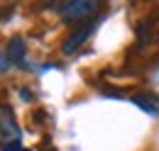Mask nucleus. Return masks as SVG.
Listing matches in <instances>:
<instances>
[{
    "mask_svg": "<svg viewBox=\"0 0 159 151\" xmlns=\"http://www.w3.org/2000/svg\"><path fill=\"white\" fill-rule=\"evenodd\" d=\"M130 100L137 105L139 110H144L147 114L159 117V95H154V93H135V95H130Z\"/></svg>",
    "mask_w": 159,
    "mask_h": 151,
    "instance_id": "obj_4",
    "label": "nucleus"
},
{
    "mask_svg": "<svg viewBox=\"0 0 159 151\" xmlns=\"http://www.w3.org/2000/svg\"><path fill=\"white\" fill-rule=\"evenodd\" d=\"M25 151H32V149H25Z\"/></svg>",
    "mask_w": 159,
    "mask_h": 151,
    "instance_id": "obj_8",
    "label": "nucleus"
},
{
    "mask_svg": "<svg viewBox=\"0 0 159 151\" xmlns=\"http://www.w3.org/2000/svg\"><path fill=\"white\" fill-rule=\"evenodd\" d=\"M2 151H25V149H20V141H12V144H2Z\"/></svg>",
    "mask_w": 159,
    "mask_h": 151,
    "instance_id": "obj_6",
    "label": "nucleus"
},
{
    "mask_svg": "<svg viewBox=\"0 0 159 151\" xmlns=\"http://www.w3.org/2000/svg\"><path fill=\"white\" fill-rule=\"evenodd\" d=\"M93 27H96V24H93L91 19H88V22H81L79 27H76V29H74V32H71L69 37L64 39V44H61V51H64V54H74V51L79 49L81 44H83L86 39L91 37Z\"/></svg>",
    "mask_w": 159,
    "mask_h": 151,
    "instance_id": "obj_2",
    "label": "nucleus"
},
{
    "mask_svg": "<svg viewBox=\"0 0 159 151\" xmlns=\"http://www.w3.org/2000/svg\"><path fill=\"white\" fill-rule=\"evenodd\" d=\"M0 127H2V144H12L20 141V127L12 117L10 105H2V114H0Z\"/></svg>",
    "mask_w": 159,
    "mask_h": 151,
    "instance_id": "obj_3",
    "label": "nucleus"
},
{
    "mask_svg": "<svg viewBox=\"0 0 159 151\" xmlns=\"http://www.w3.org/2000/svg\"><path fill=\"white\" fill-rule=\"evenodd\" d=\"M20 97L25 100V102H30V100H32L34 95H32V90H27V88H22V90H20Z\"/></svg>",
    "mask_w": 159,
    "mask_h": 151,
    "instance_id": "obj_7",
    "label": "nucleus"
},
{
    "mask_svg": "<svg viewBox=\"0 0 159 151\" xmlns=\"http://www.w3.org/2000/svg\"><path fill=\"white\" fill-rule=\"evenodd\" d=\"M7 58H12V63L15 66H20V68H25L27 66V61H25V56H27V46H25V41H22L20 37H12L10 41H7Z\"/></svg>",
    "mask_w": 159,
    "mask_h": 151,
    "instance_id": "obj_5",
    "label": "nucleus"
},
{
    "mask_svg": "<svg viewBox=\"0 0 159 151\" xmlns=\"http://www.w3.org/2000/svg\"><path fill=\"white\" fill-rule=\"evenodd\" d=\"M57 10L61 12L64 22H88V17H93L100 10V2H96V0H71V2L57 5Z\"/></svg>",
    "mask_w": 159,
    "mask_h": 151,
    "instance_id": "obj_1",
    "label": "nucleus"
}]
</instances>
